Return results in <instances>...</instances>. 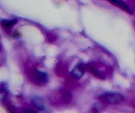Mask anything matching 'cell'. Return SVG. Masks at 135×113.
<instances>
[{
    "instance_id": "obj_5",
    "label": "cell",
    "mask_w": 135,
    "mask_h": 113,
    "mask_svg": "<svg viewBox=\"0 0 135 113\" xmlns=\"http://www.w3.org/2000/svg\"><path fill=\"white\" fill-rule=\"evenodd\" d=\"M17 23V20H2V26L5 28H9L15 25Z\"/></svg>"
},
{
    "instance_id": "obj_2",
    "label": "cell",
    "mask_w": 135,
    "mask_h": 113,
    "mask_svg": "<svg viewBox=\"0 0 135 113\" xmlns=\"http://www.w3.org/2000/svg\"><path fill=\"white\" fill-rule=\"evenodd\" d=\"M85 74V68L81 64H78L71 72V74L75 79H79Z\"/></svg>"
},
{
    "instance_id": "obj_1",
    "label": "cell",
    "mask_w": 135,
    "mask_h": 113,
    "mask_svg": "<svg viewBox=\"0 0 135 113\" xmlns=\"http://www.w3.org/2000/svg\"><path fill=\"white\" fill-rule=\"evenodd\" d=\"M99 100L102 103L106 104H117L124 100V97L118 93H106L99 96Z\"/></svg>"
},
{
    "instance_id": "obj_3",
    "label": "cell",
    "mask_w": 135,
    "mask_h": 113,
    "mask_svg": "<svg viewBox=\"0 0 135 113\" xmlns=\"http://www.w3.org/2000/svg\"><path fill=\"white\" fill-rule=\"evenodd\" d=\"M34 80L37 82V83H46L48 80V77L45 73L41 72H36L34 74Z\"/></svg>"
},
{
    "instance_id": "obj_6",
    "label": "cell",
    "mask_w": 135,
    "mask_h": 113,
    "mask_svg": "<svg viewBox=\"0 0 135 113\" xmlns=\"http://www.w3.org/2000/svg\"><path fill=\"white\" fill-rule=\"evenodd\" d=\"M93 73L92 74H96V73H97V72H94V71H93ZM98 78H103V76H101V74H98Z\"/></svg>"
},
{
    "instance_id": "obj_4",
    "label": "cell",
    "mask_w": 135,
    "mask_h": 113,
    "mask_svg": "<svg viewBox=\"0 0 135 113\" xmlns=\"http://www.w3.org/2000/svg\"><path fill=\"white\" fill-rule=\"evenodd\" d=\"M111 3H113V5L119 7V8H122L124 10V11L128 12L129 14H132V11L130 10L128 6L125 4L124 2L121 1V0H108Z\"/></svg>"
}]
</instances>
